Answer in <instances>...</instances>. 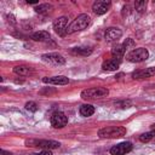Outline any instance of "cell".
Listing matches in <instances>:
<instances>
[{
    "instance_id": "5",
    "label": "cell",
    "mask_w": 155,
    "mask_h": 155,
    "mask_svg": "<svg viewBox=\"0 0 155 155\" xmlns=\"http://www.w3.org/2000/svg\"><path fill=\"white\" fill-rule=\"evenodd\" d=\"M148 57H149L148 50L144 47H139V48H134L131 52H128L126 56V59L132 63H140V62L147 61Z\"/></svg>"
},
{
    "instance_id": "28",
    "label": "cell",
    "mask_w": 155,
    "mask_h": 155,
    "mask_svg": "<svg viewBox=\"0 0 155 155\" xmlns=\"http://www.w3.org/2000/svg\"><path fill=\"white\" fill-rule=\"evenodd\" d=\"M7 18H8V22H11L12 24H16V19L12 15H7Z\"/></svg>"
},
{
    "instance_id": "15",
    "label": "cell",
    "mask_w": 155,
    "mask_h": 155,
    "mask_svg": "<svg viewBox=\"0 0 155 155\" xmlns=\"http://www.w3.org/2000/svg\"><path fill=\"white\" fill-rule=\"evenodd\" d=\"M31 39L34 41H41V42H45V41H48L51 39V35L48 31L46 30H39V31H35L33 35H31Z\"/></svg>"
},
{
    "instance_id": "20",
    "label": "cell",
    "mask_w": 155,
    "mask_h": 155,
    "mask_svg": "<svg viewBox=\"0 0 155 155\" xmlns=\"http://www.w3.org/2000/svg\"><path fill=\"white\" fill-rule=\"evenodd\" d=\"M34 10L38 13H48L51 10H53V6L50 4H39Z\"/></svg>"
},
{
    "instance_id": "3",
    "label": "cell",
    "mask_w": 155,
    "mask_h": 155,
    "mask_svg": "<svg viewBox=\"0 0 155 155\" xmlns=\"http://www.w3.org/2000/svg\"><path fill=\"white\" fill-rule=\"evenodd\" d=\"M27 147H39L42 148L44 150H51V149H57L59 148L61 143L56 140H48V139H28L25 140Z\"/></svg>"
},
{
    "instance_id": "19",
    "label": "cell",
    "mask_w": 155,
    "mask_h": 155,
    "mask_svg": "<svg viewBox=\"0 0 155 155\" xmlns=\"http://www.w3.org/2000/svg\"><path fill=\"white\" fill-rule=\"evenodd\" d=\"M71 53L80 54V56H88L92 53V48H90V47H74L71 50Z\"/></svg>"
},
{
    "instance_id": "29",
    "label": "cell",
    "mask_w": 155,
    "mask_h": 155,
    "mask_svg": "<svg viewBox=\"0 0 155 155\" xmlns=\"http://www.w3.org/2000/svg\"><path fill=\"white\" fill-rule=\"evenodd\" d=\"M1 155H12V153H10V151H5V150H1Z\"/></svg>"
},
{
    "instance_id": "8",
    "label": "cell",
    "mask_w": 155,
    "mask_h": 155,
    "mask_svg": "<svg viewBox=\"0 0 155 155\" xmlns=\"http://www.w3.org/2000/svg\"><path fill=\"white\" fill-rule=\"evenodd\" d=\"M68 124V117L61 111H56L51 116V125L54 128H63Z\"/></svg>"
},
{
    "instance_id": "16",
    "label": "cell",
    "mask_w": 155,
    "mask_h": 155,
    "mask_svg": "<svg viewBox=\"0 0 155 155\" xmlns=\"http://www.w3.org/2000/svg\"><path fill=\"white\" fill-rule=\"evenodd\" d=\"M125 52H126V50H125L124 45H116V46L111 50V56H113V58L121 61V58L124 57Z\"/></svg>"
},
{
    "instance_id": "2",
    "label": "cell",
    "mask_w": 155,
    "mask_h": 155,
    "mask_svg": "<svg viewBox=\"0 0 155 155\" xmlns=\"http://www.w3.org/2000/svg\"><path fill=\"white\" fill-rule=\"evenodd\" d=\"M126 134V128L122 126H108L98 131L99 138H119Z\"/></svg>"
},
{
    "instance_id": "26",
    "label": "cell",
    "mask_w": 155,
    "mask_h": 155,
    "mask_svg": "<svg viewBox=\"0 0 155 155\" xmlns=\"http://www.w3.org/2000/svg\"><path fill=\"white\" fill-rule=\"evenodd\" d=\"M30 155H52V151L51 150H42L40 153H34V154H30Z\"/></svg>"
},
{
    "instance_id": "12",
    "label": "cell",
    "mask_w": 155,
    "mask_h": 155,
    "mask_svg": "<svg viewBox=\"0 0 155 155\" xmlns=\"http://www.w3.org/2000/svg\"><path fill=\"white\" fill-rule=\"evenodd\" d=\"M42 82L45 84H51V85H67L69 82V79L63 75H57V76H45L42 78Z\"/></svg>"
},
{
    "instance_id": "22",
    "label": "cell",
    "mask_w": 155,
    "mask_h": 155,
    "mask_svg": "<svg viewBox=\"0 0 155 155\" xmlns=\"http://www.w3.org/2000/svg\"><path fill=\"white\" fill-rule=\"evenodd\" d=\"M132 105V102L130 99L127 101H119V102H115V107L116 108H121V109H126V108H130Z\"/></svg>"
},
{
    "instance_id": "18",
    "label": "cell",
    "mask_w": 155,
    "mask_h": 155,
    "mask_svg": "<svg viewBox=\"0 0 155 155\" xmlns=\"http://www.w3.org/2000/svg\"><path fill=\"white\" fill-rule=\"evenodd\" d=\"M93 114H94V107L93 105H91V104H84V105L80 107V115L81 116L87 117V116H91Z\"/></svg>"
},
{
    "instance_id": "14",
    "label": "cell",
    "mask_w": 155,
    "mask_h": 155,
    "mask_svg": "<svg viewBox=\"0 0 155 155\" xmlns=\"http://www.w3.org/2000/svg\"><path fill=\"white\" fill-rule=\"evenodd\" d=\"M120 63H121V61L115 59V58H111V59H108V61H104L103 62L102 69L105 70V71H114V70H116L120 67Z\"/></svg>"
},
{
    "instance_id": "11",
    "label": "cell",
    "mask_w": 155,
    "mask_h": 155,
    "mask_svg": "<svg viewBox=\"0 0 155 155\" xmlns=\"http://www.w3.org/2000/svg\"><path fill=\"white\" fill-rule=\"evenodd\" d=\"M121 36H122V31L119 28H115V27L108 28L104 33V38L108 42H114V41L119 40Z\"/></svg>"
},
{
    "instance_id": "24",
    "label": "cell",
    "mask_w": 155,
    "mask_h": 155,
    "mask_svg": "<svg viewBox=\"0 0 155 155\" xmlns=\"http://www.w3.org/2000/svg\"><path fill=\"white\" fill-rule=\"evenodd\" d=\"M124 47H125V50L127 51V50H130V48H133L134 47V41L131 39V38H128V39H126L125 41H124Z\"/></svg>"
},
{
    "instance_id": "23",
    "label": "cell",
    "mask_w": 155,
    "mask_h": 155,
    "mask_svg": "<svg viewBox=\"0 0 155 155\" xmlns=\"http://www.w3.org/2000/svg\"><path fill=\"white\" fill-rule=\"evenodd\" d=\"M134 7L138 12H143L147 7V1L145 0H139V1H136L134 2Z\"/></svg>"
},
{
    "instance_id": "13",
    "label": "cell",
    "mask_w": 155,
    "mask_h": 155,
    "mask_svg": "<svg viewBox=\"0 0 155 155\" xmlns=\"http://www.w3.org/2000/svg\"><path fill=\"white\" fill-rule=\"evenodd\" d=\"M154 75H155V67H150L147 69H139V70H136L134 73H132L133 79H144V78H150Z\"/></svg>"
},
{
    "instance_id": "30",
    "label": "cell",
    "mask_w": 155,
    "mask_h": 155,
    "mask_svg": "<svg viewBox=\"0 0 155 155\" xmlns=\"http://www.w3.org/2000/svg\"><path fill=\"white\" fill-rule=\"evenodd\" d=\"M28 4H38V0H27Z\"/></svg>"
},
{
    "instance_id": "27",
    "label": "cell",
    "mask_w": 155,
    "mask_h": 155,
    "mask_svg": "<svg viewBox=\"0 0 155 155\" xmlns=\"http://www.w3.org/2000/svg\"><path fill=\"white\" fill-rule=\"evenodd\" d=\"M130 13V6L128 5H125L124 7H122V16H126V15H128Z\"/></svg>"
},
{
    "instance_id": "10",
    "label": "cell",
    "mask_w": 155,
    "mask_h": 155,
    "mask_svg": "<svg viewBox=\"0 0 155 155\" xmlns=\"http://www.w3.org/2000/svg\"><path fill=\"white\" fill-rule=\"evenodd\" d=\"M67 27H68V18L67 17H59L57 19L53 21V30L61 35V36H64L65 35V30H67Z\"/></svg>"
},
{
    "instance_id": "4",
    "label": "cell",
    "mask_w": 155,
    "mask_h": 155,
    "mask_svg": "<svg viewBox=\"0 0 155 155\" xmlns=\"http://www.w3.org/2000/svg\"><path fill=\"white\" fill-rule=\"evenodd\" d=\"M109 94V90L107 87H93V88H87L81 92V98L82 99H97L102 98Z\"/></svg>"
},
{
    "instance_id": "21",
    "label": "cell",
    "mask_w": 155,
    "mask_h": 155,
    "mask_svg": "<svg viewBox=\"0 0 155 155\" xmlns=\"http://www.w3.org/2000/svg\"><path fill=\"white\" fill-rule=\"evenodd\" d=\"M154 137H155V130H151V131H149V132H145V133L140 134V136H139V140L143 142V143H147V142L151 140Z\"/></svg>"
},
{
    "instance_id": "1",
    "label": "cell",
    "mask_w": 155,
    "mask_h": 155,
    "mask_svg": "<svg viewBox=\"0 0 155 155\" xmlns=\"http://www.w3.org/2000/svg\"><path fill=\"white\" fill-rule=\"evenodd\" d=\"M90 22H91V18H90L88 15H86V13H81V15H79V16H78V17H76V18H75V19L67 27L65 35H67V34H73V33H75V31L84 30L85 28L88 27Z\"/></svg>"
},
{
    "instance_id": "6",
    "label": "cell",
    "mask_w": 155,
    "mask_h": 155,
    "mask_svg": "<svg viewBox=\"0 0 155 155\" xmlns=\"http://www.w3.org/2000/svg\"><path fill=\"white\" fill-rule=\"evenodd\" d=\"M111 7V2L109 0H98V1H94L93 5H92V11L101 16V15H104L107 13Z\"/></svg>"
},
{
    "instance_id": "7",
    "label": "cell",
    "mask_w": 155,
    "mask_h": 155,
    "mask_svg": "<svg viewBox=\"0 0 155 155\" xmlns=\"http://www.w3.org/2000/svg\"><path fill=\"white\" fill-rule=\"evenodd\" d=\"M42 61L44 62H47L50 64H53V65H63L65 63V58L59 54V53H56V52H52V53H45L41 56Z\"/></svg>"
},
{
    "instance_id": "9",
    "label": "cell",
    "mask_w": 155,
    "mask_h": 155,
    "mask_svg": "<svg viewBox=\"0 0 155 155\" xmlns=\"http://www.w3.org/2000/svg\"><path fill=\"white\" fill-rule=\"evenodd\" d=\"M133 145L130 142H122L120 144H116L110 148V154L111 155H125L132 150Z\"/></svg>"
},
{
    "instance_id": "25",
    "label": "cell",
    "mask_w": 155,
    "mask_h": 155,
    "mask_svg": "<svg viewBox=\"0 0 155 155\" xmlns=\"http://www.w3.org/2000/svg\"><path fill=\"white\" fill-rule=\"evenodd\" d=\"M25 109L29 110V111L35 113V111L38 110V105H36L35 102H27V103H25Z\"/></svg>"
},
{
    "instance_id": "17",
    "label": "cell",
    "mask_w": 155,
    "mask_h": 155,
    "mask_svg": "<svg viewBox=\"0 0 155 155\" xmlns=\"http://www.w3.org/2000/svg\"><path fill=\"white\" fill-rule=\"evenodd\" d=\"M13 73L17 75H22V76H27L31 73V68L27 67V65H16L13 68Z\"/></svg>"
}]
</instances>
